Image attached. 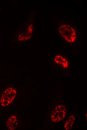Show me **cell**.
Listing matches in <instances>:
<instances>
[{
    "label": "cell",
    "mask_w": 87,
    "mask_h": 130,
    "mask_svg": "<svg viewBox=\"0 0 87 130\" xmlns=\"http://www.w3.org/2000/svg\"><path fill=\"white\" fill-rule=\"evenodd\" d=\"M59 31L61 36L67 42L72 43L75 41L76 38V32L71 26L62 24L59 27Z\"/></svg>",
    "instance_id": "obj_1"
},
{
    "label": "cell",
    "mask_w": 87,
    "mask_h": 130,
    "mask_svg": "<svg viewBox=\"0 0 87 130\" xmlns=\"http://www.w3.org/2000/svg\"><path fill=\"white\" fill-rule=\"evenodd\" d=\"M17 93L16 90L14 88L10 87L6 88L2 94L0 104L4 107H6L12 103L15 98Z\"/></svg>",
    "instance_id": "obj_2"
},
{
    "label": "cell",
    "mask_w": 87,
    "mask_h": 130,
    "mask_svg": "<svg viewBox=\"0 0 87 130\" xmlns=\"http://www.w3.org/2000/svg\"><path fill=\"white\" fill-rule=\"evenodd\" d=\"M18 123L17 117L12 115L8 118L6 122V127L9 130H14L16 127Z\"/></svg>",
    "instance_id": "obj_3"
},
{
    "label": "cell",
    "mask_w": 87,
    "mask_h": 130,
    "mask_svg": "<svg viewBox=\"0 0 87 130\" xmlns=\"http://www.w3.org/2000/svg\"><path fill=\"white\" fill-rule=\"evenodd\" d=\"M54 61L55 63L60 65L64 68H67L68 66V63L67 60L60 54H57L55 56Z\"/></svg>",
    "instance_id": "obj_4"
}]
</instances>
